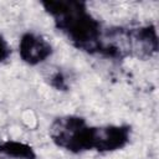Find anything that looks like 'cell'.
Wrapping results in <instances>:
<instances>
[{
  "instance_id": "6da1fadb",
  "label": "cell",
  "mask_w": 159,
  "mask_h": 159,
  "mask_svg": "<svg viewBox=\"0 0 159 159\" xmlns=\"http://www.w3.org/2000/svg\"><path fill=\"white\" fill-rule=\"evenodd\" d=\"M46 14L55 27L80 51L97 55L103 31L101 21L89 11L87 2L77 0L42 1Z\"/></svg>"
},
{
  "instance_id": "7a4b0ae2",
  "label": "cell",
  "mask_w": 159,
  "mask_h": 159,
  "mask_svg": "<svg viewBox=\"0 0 159 159\" xmlns=\"http://www.w3.org/2000/svg\"><path fill=\"white\" fill-rule=\"evenodd\" d=\"M93 128L83 117L66 114L52 120L48 134L52 143L72 154H81L92 150Z\"/></svg>"
},
{
  "instance_id": "3957f363",
  "label": "cell",
  "mask_w": 159,
  "mask_h": 159,
  "mask_svg": "<svg viewBox=\"0 0 159 159\" xmlns=\"http://www.w3.org/2000/svg\"><path fill=\"white\" fill-rule=\"evenodd\" d=\"M132 138V127L127 123L94 125L92 150L113 153L125 148Z\"/></svg>"
},
{
  "instance_id": "277c9868",
  "label": "cell",
  "mask_w": 159,
  "mask_h": 159,
  "mask_svg": "<svg viewBox=\"0 0 159 159\" xmlns=\"http://www.w3.org/2000/svg\"><path fill=\"white\" fill-rule=\"evenodd\" d=\"M17 51L24 63L29 66H39L52 56L53 47L41 34L26 31L19 39Z\"/></svg>"
},
{
  "instance_id": "5b68a950",
  "label": "cell",
  "mask_w": 159,
  "mask_h": 159,
  "mask_svg": "<svg viewBox=\"0 0 159 159\" xmlns=\"http://www.w3.org/2000/svg\"><path fill=\"white\" fill-rule=\"evenodd\" d=\"M129 39L133 58L145 60L154 56L159 50L158 32L154 24L129 26Z\"/></svg>"
},
{
  "instance_id": "8992f818",
  "label": "cell",
  "mask_w": 159,
  "mask_h": 159,
  "mask_svg": "<svg viewBox=\"0 0 159 159\" xmlns=\"http://www.w3.org/2000/svg\"><path fill=\"white\" fill-rule=\"evenodd\" d=\"M0 155L7 159H37V155L30 144L14 139H0Z\"/></svg>"
},
{
  "instance_id": "52a82bcc",
  "label": "cell",
  "mask_w": 159,
  "mask_h": 159,
  "mask_svg": "<svg viewBox=\"0 0 159 159\" xmlns=\"http://www.w3.org/2000/svg\"><path fill=\"white\" fill-rule=\"evenodd\" d=\"M48 80H50L48 83H50L53 88H56V89H58V91H67V89H68L67 78H66L65 73H63L60 68L56 70L55 72H52V73L50 75Z\"/></svg>"
},
{
  "instance_id": "ba28073f",
  "label": "cell",
  "mask_w": 159,
  "mask_h": 159,
  "mask_svg": "<svg viewBox=\"0 0 159 159\" xmlns=\"http://www.w3.org/2000/svg\"><path fill=\"white\" fill-rule=\"evenodd\" d=\"M11 46L9 45V42L6 41V39L2 36V34L0 32V63L6 62L10 56H11Z\"/></svg>"
}]
</instances>
